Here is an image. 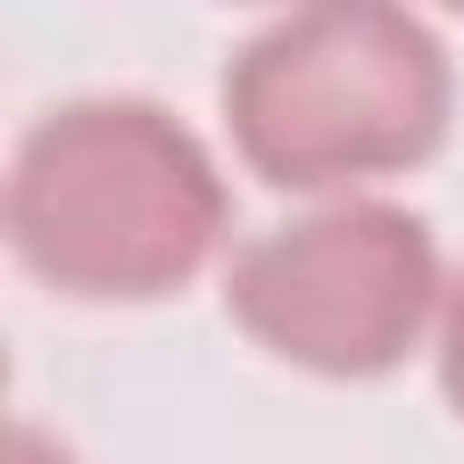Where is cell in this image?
<instances>
[{"instance_id":"5b68a950","label":"cell","mask_w":464,"mask_h":464,"mask_svg":"<svg viewBox=\"0 0 464 464\" xmlns=\"http://www.w3.org/2000/svg\"><path fill=\"white\" fill-rule=\"evenodd\" d=\"M7 464H80V450H72L65 435H51L44 420L22 413V420L7 428Z\"/></svg>"},{"instance_id":"277c9868","label":"cell","mask_w":464,"mask_h":464,"mask_svg":"<svg viewBox=\"0 0 464 464\" xmlns=\"http://www.w3.org/2000/svg\"><path fill=\"white\" fill-rule=\"evenodd\" d=\"M435 384H442V406L464 420V268L450 276V297H442V326H435Z\"/></svg>"},{"instance_id":"6da1fadb","label":"cell","mask_w":464,"mask_h":464,"mask_svg":"<svg viewBox=\"0 0 464 464\" xmlns=\"http://www.w3.org/2000/svg\"><path fill=\"white\" fill-rule=\"evenodd\" d=\"M0 232L14 268L51 297L160 304L218 261L232 188L218 152L167 102L65 94L7 145Z\"/></svg>"},{"instance_id":"7a4b0ae2","label":"cell","mask_w":464,"mask_h":464,"mask_svg":"<svg viewBox=\"0 0 464 464\" xmlns=\"http://www.w3.org/2000/svg\"><path fill=\"white\" fill-rule=\"evenodd\" d=\"M218 116L254 181L283 196H370L428 167L457 123V65L428 14L384 0H312L254 22L225 72Z\"/></svg>"},{"instance_id":"3957f363","label":"cell","mask_w":464,"mask_h":464,"mask_svg":"<svg viewBox=\"0 0 464 464\" xmlns=\"http://www.w3.org/2000/svg\"><path fill=\"white\" fill-rule=\"evenodd\" d=\"M225 319L283 370L377 384L442 326L435 225L392 196H334L246 232L225 261Z\"/></svg>"}]
</instances>
